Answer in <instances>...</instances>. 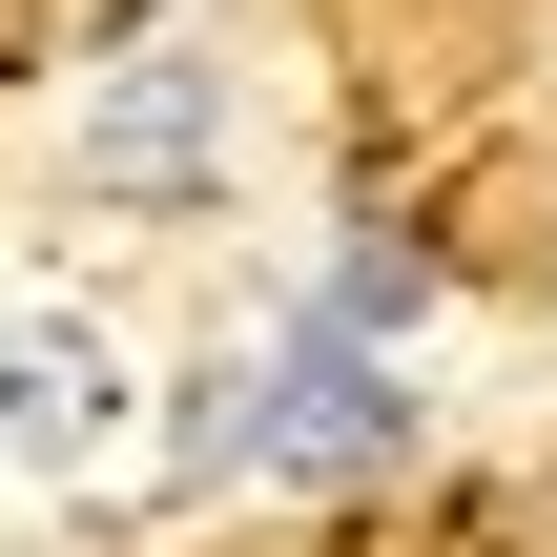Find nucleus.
Wrapping results in <instances>:
<instances>
[{
  "label": "nucleus",
  "instance_id": "nucleus-1",
  "mask_svg": "<svg viewBox=\"0 0 557 557\" xmlns=\"http://www.w3.org/2000/svg\"><path fill=\"white\" fill-rule=\"evenodd\" d=\"M269 372V434H248V475H310V496H351V475H393L413 455V393H393V351L372 331H289V351H248Z\"/></svg>",
  "mask_w": 557,
  "mask_h": 557
},
{
  "label": "nucleus",
  "instance_id": "nucleus-2",
  "mask_svg": "<svg viewBox=\"0 0 557 557\" xmlns=\"http://www.w3.org/2000/svg\"><path fill=\"white\" fill-rule=\"evenodd\" d=\"M62 165H83V207H207L227 186V62H103Z\"/></svg>",
  "mask_w": 557,
  "mask_h": 557
},
{
  "label": "nucleus",
  "instance_id": "nucleus-3",
  "mask_svg": "<svg viewBox=\"0 0 557 557\" xmlns=\"http://www.w3.org/2000/svg\"><path fill=\"white\" fill-rule=\"evenodd\" d=\"M103 434H124V351H103L83 310H0V455L62 475V455H103Z\"/></svg>",
  "mask_w": 557,
  "mask_h": 557
},
{
  "label": "nucleus",
  "instance_id": "nucleus-4",
  "mask_svg": "<svg viewBox=\"0 0 557 557\" xmlns=\"http://www.w3.org/2000/svg\"><path fill=\"white\" fill-rule=\"evenodd\" d=\"M248 434H269V372H248V351H207V372L165 393V475H186V496H227V475H248Z\"/></svg>",
  "mask_w": 557,
  "mask_h": 557
},
{
  "label": "nucleus",
  "instance_id": "nucleus-5",
  "mask_svg": "<svg viewBox=\"0 0 557 557\" xmlns=\"http://www.w3.org/2000/svg\"><path fill=\"white\" fill-rule=\"evenodd\" d=\"M413 310H434V248H413V227H351V269H331V331H372V351H393Z\"/></svg>",
  "mask_w": 557,
  "mask_h": 557
},
{
  "label": "nucleus",
  "instance_id": "nucleus-6",
  "mask_svg": "<svg viewBox=\"0 0 557 557\" xmlns=\"http://www.w3.org/2000/svg\"><path fill=\"white\" fill-rule=\"evenodd\" d=\"M537 289H557V207H537Z\"/></svg>",
  "mask_w": 557,
  "mask_h": 557
}]
</instances>
